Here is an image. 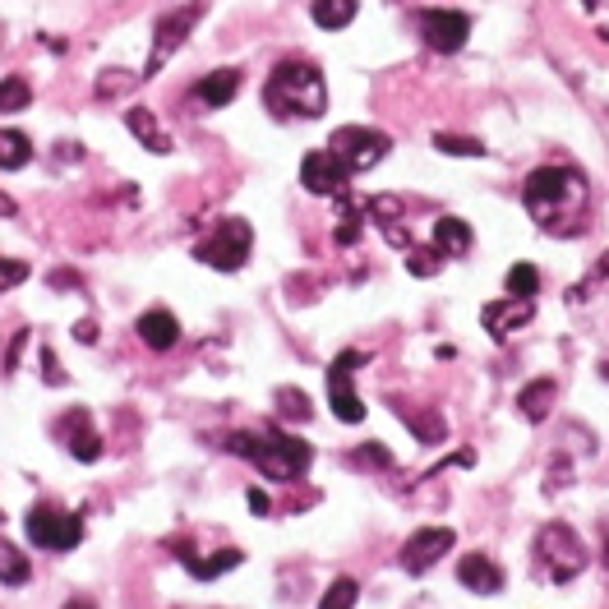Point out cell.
I'll use <instances>...</instances> for the list:
<instances>
[{"instance_id":"obj_1","label":"cell","mask_w":609,"mask_h":609,"mask_svg":"<svg viewBox=\"0 0 609 609\" xmlns=\"http://www.w3.org/2000/svg\"><path fill=\"white\" fill-rule=\"evenodd\" d=\"M522 203H526V213L536 217L550 236H568V231H582V217H586L591 194H586L582 171H573V167H540V171L526 176Z\"/></svg>"},{"instance_id":"obj_2","label":"cell","mask_w":609,"mask_h":609,"mask_svg":"<svg viewBox=\"0 0 609 609\" xmlns=\"http://www.w3.org/2000/svg\"><path fill=\"white\" fill-rule=\"evenodd\" d=\"M263 107L273 116L319 120L328 111V84H323L319 65H310V60H282L268 74V84H263Z\"/></svg>"},{"instance_id":"obj_3","label":"cell","mask_w":609,"mask_h":609,"mask_svg":"<svg viewBox=\"0 0 609 609\" xmlns=\"http://www.w3.org/2000/svg\"><path fill=\"white\" fill-rule=\"evenodd\" d=\"M227 453L250 457L268 480H300L314 462V448L296 434H227Z\"/></svg>"},{"instance_id":"obj_4","label":"cell","mask_w":609,"mask_h":609,"mask_svg":"<svg viewBox=\"0 0 609 609\" xmlns=\"http://www.w3.org/2000/svg\"><path fill=\"white\" fill-rule=\"evenodd\" d=\"M250 245H254L250 222H245V217H222L213 227V236H203L199 245H194V259L217 268V273H236V268H245V259H250Z\"/></svg>"},{"instance_id":"obj_5","label":"cell","mask_w":609,"mask_h":609,"mask_svg":"<svg viewBox=\"0 0 609 609\" xmlns=\"http://www.w3.org/2000/svg\"><path fill=\"white\" fill-rule=\"evenodd\" d=\"M388 148H393V139L383 130H370V125H342V130L328 139V153L347 167V176H360V171L379 167L383 157H388Z\"/></svg>"},{"instance_id":"obj_6","label":"cell","mask_w":609,"mask_h":609,"mask_svg":"<svg viewBox=\"0 0 609 609\" xmlns=\"http://www.w3.org/2000/svg\"><path fill=\"white\" fill-rule=\"evenodd\" d=\"M203 14H208V0H190V5H180V10H167L162 19H157L153 28V51H148V65L139 79H153L162 65H167L171 56L180 51V42L194 33V24H199Z\"/></svg>"},{"instance_id":"obj_7","label":"cell","mask_w":609,"mask_h":609,"mask_svg":"<svg viewBox=\"0 0 609 609\" xmlns=\"http://www.w3.org/2000/svg\"><path fill=\"white\" fill-rule=\"evenodd\" d=\"M536 550H540V563H545L550 582H559V586L573 582V577L586 568V545L577 540L573 526H563V522H550L545 531H540Z\"/></svg>"},{"instance_id":"obj_8","label":"cell","mask_w":609,"mask_h":609,"mask_svg":"<svg viewBox=\"0 0 609 609\" xmlns=\"http://www.w3.org/2000/svg\"><path fill=\"white\" fill-rule=\"evenodd\" d=\"M28 540H33L37 550L65 554L84 540V522H79V513H65L56 503H37L33 513H28Z\"/></svg>"},{"instance_id":"obj_9","label":"cell","mask_w":609,"mask_h":609,"mask_svg":"<svg viewBox=\"0 0 609 609\" xmlns=\"http://www.w3.org/2000/svg\"><path fill=\"white\" fill-rule=\"evenodd\" d=\"M365 351H342V356L328 365V402H333V416L347 420V425H360L365 420V402L356 397V388H351V374L365 365Z\"/></svg>"},{"instance_id":"obj_10","label":"cell","mask_w":609,"mask_h":609,"mask_svg":"<svg viewBox=\"0 0 609 609\" xmlns=\"http://www.w3.org/2000/svg\"><path fill=\"white\" fill-rule=\"evenodd\" d=\"M420 37H425L430 51L453 56V51L466 47V37H471V19L462 10H425L420 14Z\"/></svg>"},{"instance_id":"obj_11","label":"cell","mask_w":609,"mask_h":609,"mask_svg":"<svg viewBox=\"0 0 609 609\" xmlns=\"http://www.w3.org/2000/svg\"><path fill=\"white\" fill-rule=\"evenodd\" d=\"M453 545H457V536L448 526H425V531H416V536L402 545V568L411 577H420L425 568H434L443 554H453Z\"/></svg>"},{"instance_id":"obj_12","label":"cell","mask_w":609,"mask_h":609,"mask_svg":"<svg viewBox=\"0 0 609 609\" xmlns=\"http://www.w3.org/2000/svg\"><path fill=\"white\" fill-rule=\"evenodd\" d=\"M300 185L310 194H323V199H337V194L347 190V167H342L328 148H314V153H305V162H300Z\"/></svg>"},{"instance_id":"obj_13","label":"cell","mask_w":609,"mask_h":609,"mask_svg":"<svg viewBox=\"0 0 609 609\" xmlns=\"http://www.w3.org/2000/svg\"><path fill=\"white\" fill-rule=\"evenodd\" d=\"M56 439L70 448V457H79V462H97L102 457V439L93 434V416H88L84 406L79 411H65V416L56 420Z\"/></svg>"},{"instance_id":"obj_14","label":"cell","mask_w":609,"mask_h":609,"mask_svg":"<svg viewBox=\"0 0 609 609\" xmlns=\"http://www.w3.org/2000/svg\"><path fill=\"white\" fill-rule=\"evenodd\" d=\"M531 314H536V300H526V296H499L494 305H485V310H480V323H485V333H490V337H508L513 328H522Z\"/></svg>"},{"instance_id":"obj_15","label":"cell","mask_w":609,"mask_h":609,"mask_svg":"<svg viewBox=\"0 0 609 609\" xmlns=\"http://www.w3.org/2000/svg\"><path fill=\"white\" fill-rule=\"evenodd\" d=\"M457 582H462L466 591H476V596H494V591H503V568L490 554H462Z\"/></svg>"},{"instance_id":"obj_16","label":"cell","mask_w":609,"mask_h":609,"mask_svg":"<svg viewBox=\"0 0 609 609\" xmlns=\"http://www.w3.org/2000/svg\"><path fill=\"white\" fill-rule=\"evenodd\" d=\"M134 333H139V342L148 351H171L180 342V319L171 310H148V314H139Z\"/></svg>"},{"instance_id":"obj_17","label":"cell","mask_w":609,"mask_h":609,"mask_svg":"<svg viewBox=\"0 0 609 609\" xmlns=\"http://www.w3.org/2000/svg\"><path fill=\"white\" fill-rule=\"evenodd\" d=\"M240 93V70H213V74H203L199 84H194V97H199L203 107H213V111H222L231 102V97Z\"/></svg>"},{"instance_id":"obj_18","label":"cell","mask_w":609,"mask_h":609,"mask_svg":"<svg viewBox=\"0 0 609 609\" xmlns=\"http://www.w3.org/2000/svg\"><path fill=\"white\" fill-rule=\"evenodd\" d=\"M471 227H466L462 217H439L434 222V250L439 254H448V259H462L466 250H471Z\"/></svg>"},{"instance_id":"obj_19","label":"cell","mask_w":609,"mask_h":609,"mask_svg":"<svg viewBox=\"0 0 609 609\" xmlns=\"http://www.w3.org/2000/svg\"><path fill=\"white\" fill-rule=\"evenodd\" d=\"M125 125H130V134L148 148V153H171V139L162 134V125L153 120V111H148V107H130V111H125Z\"/></svg>"},{"instance_id":"obj_20","label":"cell","mask_w":609,"mask_h":609,"mask_svg":"<svg viewBox=\"0 0 609 609\" xmlns=\"http://www.w3.org/2000/svg\"><path fill=\"white\" fill-rule=\"evenodd\" d=\"M554 397H559V383H554V379H536V383H526V388H522L517 406H522L526 420H545V416H550V406H554Z\"/></svg>"},{"instance_id":"obj_21","label":"cell","mask_w":609,"mask_h":609,"mask_svg":"<svg viewBox=\"0 0 609 609\" xmlns=\"http://www.w3.org/2000/svg\"><path fill=\"white\" fill-rule=\"evenodd\" d=\"M356 0H310V14H314V24L328 28V33H337V28H347L351 19H356Z\"/></svg>"},{"instance_id":"obj_22","label":"cell","mask_w":609,"mask_h":609,"mask_svg":"<svg viewBox=\"0 0 609 609\" xmlns=\"http://www.w3.org/2000/svg\"><path fill=\"white\" fill-rule=\"evenodd\" d=\"M33 162V139L19 130H0V171H24Z\"/></svg>"},{"instance_id":"obj_23","label":"cell","mask_w":609,"mask_h":609,"mask_svg":"<svg viewBox=\"0 0 609 609\" xmlns=\"http://www.w3.org/2000/svg\"><path fill=\"white\" fill-rule=\"evenodd\" d=\"M180 559H185V568H190L199 582H213V577H222L227 568H236L245 554H240V550H217L213 559H194V554H180Z\"/></svg>"},{"instance_id":"obj_24","label":"cell","mask_w":609,"mask_h":609,"mask_svg":"<svg viewBox=\"0 0 609 609\" xmlns=\"http://www.w3.org/2000/svg\"><path fill=\"white\" fill-rule=\"evenodd\" d=\"M28 102H33V88H28L24 74H5V79H0V116L24 111Z\"/></svg>"},{"instance_id":"obj_25","label":"cell","mask_w":609,"mask_h":609,"mask_svg":"<svg viewBox=\"0 0 609 609\" xmlns=\"http://www.w3.org/2000/svg\"><path fill=\"white\" fill-rule=\"evenodd\" d=\"M28 577H33V568H28V559L14 545H0V582L5 586H24Z\"/></svg>"},{"instance_id":"obj_26","label":"cell","mask_w":609,"mask_h":609,"mask_svg":"<svg viewBox=\"0 0 609 609\" xmlns=\"http://www.w3.org/2000/svg\"><path fill=\"white\" fill-rule=\"evenodd\" d=\"M356 600H360L356 577H337V582L328 586V591H323L319 609H356Z\"/></svg>"},{"instance_id":"obj_27","label":"cell","mask_w":609,"mask_h":609,"mask_svg":"<svg viewBox=\"0 0 609 609\" xmlns=\"http://www.w3.org/2000/svg\"><path fill=\"white\" fill-rule=\"evenodd\" d=\"M503 287H508V296H536L540 291V273L536 268H531V263H513V268H508V282H503Z\"/></svg>"},{"instance_id":"obj_28","label":"cell","mask_w":609,"mask_h":609,"mask_svg":"<svg viewBox=\"0 0 609 609\" xmlns=\"http://www.w3.org/2000/svg\"><path fill=\"white\" fill-rule=\"evenodd\" d=\"M277 411L287 420H310V397L300 388H277Z\"/></svg>"},{"instance_id":"obj_29","label":"cell","mask_w":609,"mask_h":609,"mask_svg":"<svg viewBox=\"0 0 609 609\" xmlns=\"http://www.w3.org/2000/svg\"><path fill=\"white\" fill-rule=\"evenodd\" d=\"M434 144H439L448 157H485V144H480V139H457V134H439Z\"/></svg>"},{"instance_id":"obj_30","label":"cell","mask_w":609,"mask_h":609,"mask_svg":"<svg viewBox=\"0 0 609 609\" xmlns=\"http://www.w3.org/2000/svg\"><path fill=\"white\" fill-rule=\"evenodd\" d=\"M370 217L379 222V227H393L397 217H402V199H397V194H379V199H370Z\"/></svg>"},{"instance_id":"obj_31","label":"cell","mask_w":609,"mask_h":609,"mask_svg":"<svg viewBox=\"0 0 609 609\" xmlns=\"http://www.w3.org/2000/svg\"><path fill=\"white\" fill-rule=\"evenodd\" d=\"M406 268H411V273H416V277H434V273H439V268H443V254L434 250V245H430V250H411V259H406Z\"/></svg>"},{"instance_id":"obj_32","label":"cell","mask_w":609,"mask_h":609,"mask_svg":"<svg viewBox=\"0 0 609 609\" xmlns=\"http://www.w3.org/2000/svg\"><path fill=\"white\" fill-rule=\"evenodd\" d=\"M130 84H139V74H125V70H107L102 79H97V97H116V93H125Z\"/></svg>"},{"instance_id":"obj_33","label":"cell","mask_w":609,"mask_h":609,"mask_svg":"<svg viewBox=\"0 0 609 609\" xmlns=\"http://www.w3.org/2000/svg\"><path fill=\"white\" fill-rule=\"evenodd\" d=\"M19 282H28V263L24 259H0V291L19 287Z\"/></svg>"},{"instance_id":"obj_34","label":"cell","mask_w":609,"mask_h":609,"mask_svg":"<svg viewBox=\"0 0 609 609\" xmlns=\"http://www.w3.org/2000/svg\"><path fill=\"white\" fill-rule=\"evenodd\" d=\"M356 462H365V466H383V471H388V466H393V453H388L383 443H365V448L356 453Z\"/></svg>"},{"instance_id":"obj_35","label":"cell","mask_w":609,"mask_h":609,"mask_svg":"<svg viewBox=\"0 0 609 609\" xmlns=\"http://www.w3.org/2000/svg\"><path fill=\"white\" fill-rule=\"evenodd\" d=\"M342 222H347V227H337V245H356V240H360V213L351 208Z\"/></svg>"},{"instance_id":"obj_36","label":"cell","mask_w":609,"mask_h":609,"mask_svg":"<svg viewBox=\"0 0 609 609\" xmlns=\"http://www.w3.org/2000/svg\"><path fill=\"white\" fill-rule=\"evenodd\" d=\"M42 374H47V383L65 388V374H60V365H56V356H51V351H42Z\"/></svg>"},{"instance_id":"obj_37","label":"cell","mask_w":609,"mask_h":609,"mask_svg":"<svg viewBox=\"0 0 609 609\" xmlns=\"http://www.w3.org/2000/svg\"><path fill=\"white\" fill-rule=\"evenodd\" d=\"M250 508H254V513H259V517H268V513H273V503H268V494H263V490H250Z\"/></svg>"},{"instance_id":"obj_38","label":"cell","mask_w":609,"mask_h":609,"mask_svg":"<svg viewBox=\"0 0 609 609\" xmlns=\"http://www.w3.org/2000/svg\"><path fill=\"white\" fill-rule=\"evenodd\" d=\"M14 213H19V203H14V199H10V194L0 190V217H14Z\"/></svg>"},{"instance_id":"obj_39","label":"cell","mask_w":609,"mask_h":609,"mask_svg":"<svg viewBox=\"0 0 609 609\" xmlns=\"http://www.w3.org/2000/svg\"><path fill=\"white\" fill-rule=\"evenodd\" d=\"M74 337H79V342H97V328H93V323H79V328H74Z\"/></svg>"},{"instance_id":"obj_40","label":"cell","mask_w":609,"mask_h":609,"mask_svg":"<svg viewBox=\"0 0 609 609\" xmlns=\"http://www.w3.org/2000/svg\"><path fill=\"white\" fill-rule=\"evenodd\" d=\"M51 282H56V287H79V277H74V273H56Z\"/></svg>"},{"instance_id":"obj_41","label":"cell","mask_w":609,"mask_h":609,"mask_svg":"<svg viewBox=\"0 0 609 609\" xmlns=\"http://www.w3.org/2000/svg\"><path fill=\"white\" fill-rule=\"evenodd\" d=\"M65 609H93L88 600H65Z\"/></svg>"},{"instance_id":"obj_42","label":"cell","mask_w":609,"mask_h":609,"mask_svg":"<svg viewBox=\"0 0 609 609\" xmlns=\"http://www.w3.org/2000/svg\"><path fill=\"white\" fill-rule=\"evenodd\" d=\"M600 273H605V277H609V250H605V254H600Z\"/></svg>"},{"instance_id":"obj_43","label":"cell","mask_w":609,"mask_h":609,"mask_svg":"<svg viewBox=\"0 0 609 609\" xmlns=\"http://www.w3.org/2000/svg\"><path fill=\"white\" fill-rule=\"evenodd\" d=\"M596 5H600V0H582V10H586V14H591V10H596Z\"/></svg>"}]
</instances>
